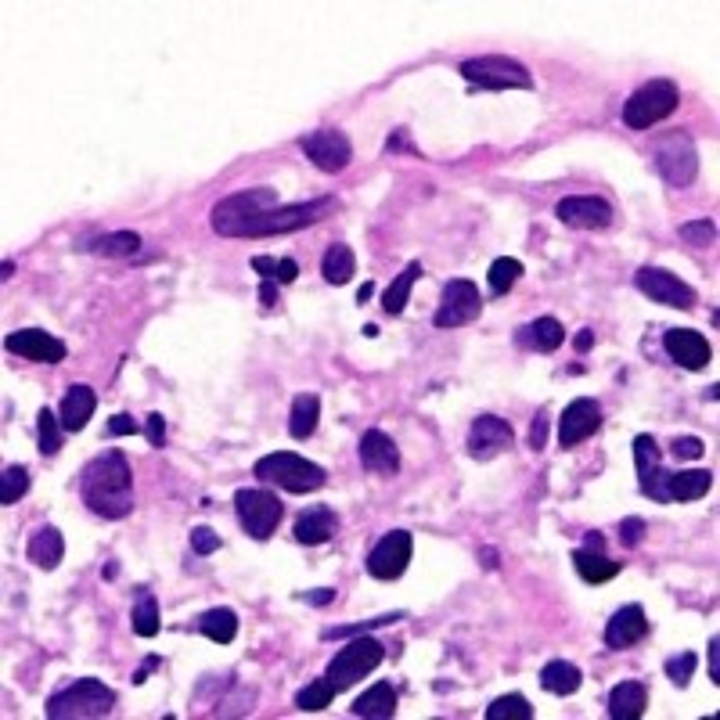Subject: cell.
Listing matches in <instances>:
<instances>
[{
  "label": "cell",
  "instance_id": "1",
  "mask_svg": "<svg viewBox=\"0 0 720 720\" xmlns=\"http://www.w3.org/2000/svg\"><path fill=\"white\" fill-rule=\"evenodd\" d=\"M80 497L101 519H126L134 512V472L123 450H105L83 465Z\"/></svg>",
  "mask_w": 720,
  "mask_h": 720
},
{
  "label": "cell",
  "instance_id": "2",
  "mask_svg": "<svg viewBox=\"0 0 720 720\" xmlns=\"http://www.w3.org/2000/svg\"><path fill=\"white\" fill-rule=\"evenodd\" d=\"M252 476L260 483L281 486L288 494H314L328 483V472H324L317 461L303 458V454H292V450H274V454H263L256 465H252Z\"/></svg>",
  "mask_w": 720,
  "mask_h": 720
},
{
  "label": "cell",
  "instance_id": "3",
  "mask_svg": "<svg viewBox=\"0 0 720 720\" xmlns=\"http://www.w3.org/2000/svg\"><path fill=\"white\" fill-rule=\"evenodd\" d=\"M116 706V692L101 684L98 677H80L65 684L62 692L47 699V717L51 720H87V717H108Z\"/></svg>",
  "mask_w": 720,
  "mask_h": 720
},
{
  "label": "cell",
  "instance_id": "4",
  "mask_svg": "<svg viewBox=\"0 0 720 720\" xmlns=\"http://www.w3.org/2000/svg\"><path fill=\"white\" fill-rule=\"evenodd\" d=\"M681 105V90L670 80H648L645 87H638L623 105V123L630 130H652L656 123L670 119Z\"/></svg>",
  "mask_w": 720,
  "mask_h": 720
},
{
  "label": "cell",
  "instance_id": "5",
  "mask_svg": "<svg viewBox=\"0 0 720 720\" xmlns=\"http://www.w3.org/2000/svg\"><path fill=\"white\" fill-rule=\"evenodd\" d=\"M335 209V198H314V202H296V206H274L260 213L252 224L238 231V238H270V234H292L299 227H310Z\"/></svg>",
  "mask_w": 720,
  "mask_h": 720
},
{
  "label": "cell",
  "instance_id": "6",
  "mask_svg": "<svg viewBox=\"0 0 720 720\" xmlns=\"http://www.w3.org/2000/svg\"><path fill=\"white\" fill-rule=\"evenodd\" d=\"M461 76L479 90H533V76L526 65L504 54H479L461 62Z\"/></svg>",
  "mask_w": 720,
  "mask_h": 720
},
{
  "label": "cell",
  "instance_id": "7",
  "mask_svg": "<svg viewBox=\"0 0 720 720\" xmlns=\"http://www.w3.org/2000/svg\"><path fill=\"white\" fill-rule=\"evenodd\" d=\"M278 206V191L274 188H249L238 191V195H227L224 202H216L209 220H213V231L224 234V238H238L245 224H252L260 213Z\"/></svg>",
  "mask_w": 720,
  "mask_h": 720
},
{
  "label": "cell",
  "instance_id": "8",
  "mask_svg": "<svg viewBox=\"0 0 720 720\" xmlns=\"http://www.w3.org/2000/svg\"><path fill=\"white\" fill-rule=\"evenodd\" d=\"M652 159H656L659 177L670 184V188H688L695 177H699V152H695V141L681 130H670L656 141L652 148Z\"/></svg>",
  "mask_w": 720,
  "mask_h": 720
},
{
  "label": "cell",
  "instance_id": "9",
  "mask_svg": "<svg viewBox=\"0 0 720 720\" xmlns=\"http://www.w3.org/2000/svg\"><path fill=\"white\" fill-rule=\"evenodd\" d=\"M382 659H386V645H378V641L368 638V634H357L350 645L335 652L328 670H324V677L342 692V688L357 684L360 677H368Z\"/></svg>",
  "mask_w": 720,
  "mask_h": 720
},
{
  "label": "cell",
  "instance_id": "10",
  "mask_svg": "<svg viewBox=\"0 0 720 720\" xmlns=\"http://www.w3.org/2000/svg\"><path fill=\"white\" fill-rule=\"evenodd\" d=\"M234 512H238V522H242L252 540H267L278 530L285 508H281L278 494H270L263 486H249V490L234 494Z\"/></svg>",
  "mask_w": 720,
  "mask_h": 720
},
{
  "label": "cell",
  "instance_id": "11",
  "mask_svg": "<svg viewBox=\"0 0 720 720\" xmlns=\"http://www.w3.org/2000/svg\"><path fill=\"white\" fill-rule=\"evenodd\" d=\"M299 148L317 170L324 173H342L353 162V144L350 137L342 134L339 126H321V130H310V134L299 137Z\"/></svg>",
  "mask_w": 720,
  "mask_h": 720
},
{
  "label": "cell",
  "instance_id": "12",
  "mask_svg": "<svg viewBox=\"0 0 720 720\" xmlns=\"http://www.w3.org/2000/svg\"><path fill=\"white\" fill-rule=\"evenodd\" d=\"M479 314H483V296H479V288L465 278H454L443 285L440 310L432 314V324H436V328H461V324L476 321Z\"/></svg>",
  "mask_w": 720,
  "mask_h": 720
},
{
  "label": "cell",
  "instance_id": "13",
  "mask_svg": "<svg viewBox=\"0 0 720 720\" xmlns=\"http://www.w3.org/2000/svg\"><path fill=\"white\" fill-rule=\"evenodd\" d=\"M634 285H638V292H645V296L659 306L692 310V306L699 303L695 288L688 285V281L677 278V274H670V270H663V267H641L638 274H634Z\"/></svg>",
  "mask_w": 720,
  "mask_h": 720
},
{
  "label": "cell",
  "instance_id": "14",
  "mask_svg": "<svg viewBox=\"0 0 720 720\" xmlns=\"http://www.w3.org/2000/svg\"><path fill=\"white\" fill-rule=\"evenodd\" d=\"M414 551V537L407 530H389L386 537L378 540L368 555V573L375 580H396V576L407 573V562H411Z\"/></svg>",
  "mask_w": 720,
  "mask_h": 720
},
{
  "label": "cell",
  "instance_id": "15",
  "mask_svg": "<svg viewBox=\"0 0 720 720\" xmlns=\"http://www.w3.org/2000/svg\"><path fill=\"white\" fill-rule=\"evenodd\" d=\"M512 443H515L512 425L504 422V418H497V414H479L476 422H472V429H468V454L476 461L497 458V454H504Z\"/></svg>",
  "mask_w": 720,
  "mask_h": 720
},
{
  "label": "cell",
  "instance_id": "16",
  "mask_svg": "<svg viewBox=\"0 0 720 720\" xmlns=\"http://www.w3.org/2000/svg\"><path fill=\"white\" fill-rule=\"evenodd\" d=\"M4 346H8V353H15V357L22 360H36V364H62L65 360V342L58 339V335L44 332V328H22V332H11L8 339H4Z\"/></svg>",
  "mask_w": 720,
  "mask_h": 720
},
{
  "label": "cell",
  "instance_id": "17",
  "mask_svg": "<svg viewBox=\"0 0 720 720\" xmlns=\"http://www.w3.org/2000/svg\"><path fill=\"white\" fill-rule=\"evenodd\" d=\"M602 425V404L591 396H576L573 404H566L562 418H558V443L562 447H576L580 440L594 436Z\"/></svg>",
  "mask_w": 720,
  "mask_h": 720
},
{
  "label": "cell",
  "instance_id": "18",
  "mask_svg": "<svg viewBox=\"0 0 720 720\" xmlns=\"http://www.w3.org/2000/svg\"><path fill=\"white\" fill-rule=\"evenodd\" d=\"M634 465H638L641 494L659 504H670V497H666V468L652 436H638V440H634Z\"/></svg>",
  "mask_w": 720,
  "mask_h": 720
},
{
  "label": "cell",
  "instance_id": "19",
  "mask_svg": "<svg viewBox=\"0 0 720 720\" xmlns=\"http://www.w3.org/2000/svg\"><path fill=\"white\" fill-rule=\"evenodd\" d=\"M555 216L569 227H587V231H602L612 224V206L605 198L594 195H569L555 206Z\"/></svg>",
  "mask_w": 720,
  "mask_h": 720
},
{
  "label": "cell",
  "instance_id": "20",
  "mask_svg": "<svg viewBox=\"0 0 720 720\" xmlns=\"http://www.w3.org/2000/svg\"><path fill=\"white\" fill-rule=\"evenodd\" d=\"M663 350L670 353V360H677L688 371H702L713 360V346L695 328H670L663 335Z\"/></svg>",
  "mask_w": 720,
  "mask_h": 720
},
{
  "label": "cell",
  "instance_id": "21",
  "mask_svg": "<svg viewBox=\"0 0 720 720\" xmlns=\"http://www.w3.org/2000/svg\"><path fill=\"white\" fill-rule=\"evenodd\" d=\"M360 465L368 468L371 476H396L400 472V450H396V443L389 440L382 429H368L364 436H360Z\"/></svg>",
  "mask_w": 720,
  "mask_h": 720
},
{
  "label": "cell",
  "instance_id": "22",
  "mask_svg": "<svg viewBox=\"0 0 720 720\" xmlns=\"http://www.w3.org/2000/svg\"><path fill=\"white\" fill-rule=\"evenodd\" d=\"M648 634V616L641 605H623L609 623H605V645L609 648H630L638 645L641 638Z\"/></svg>",
  "mask_w": 720,
  "mask_h": 720
},
{
  "label": "cell",
  "instance_id": "23",
  "mask_svg": "<svg viewBox=\"0 0 720 720\" xmlns=\"http://www.w3.org/2000/svg\"><path fill=\"white\" fill-rule=\"evenodd\" d=\"M335 533H339V515H335L332 508L314 504V508L299 512V519H296V540L299 544L317 548V544H328Z\"/></svg>",
  "mask_w": 720,
  "mask_h": 720
},
{
  "label": "cell",
  "instance_id": "24",
  "mask_svg": "<svg viewBox=\"0 0 720 720\" xmlns=\"http://www.w3.org/2000/svg\"><path fill=\"white\" fill-rule=\"evenodd\" d=\"M94 407H98V393L90 386H69V393L62 396V407H58V418H62L65 432H83L87 422L94 418Z\"/></svg>",
  "mask_w": 720,
  "mask_h": 720
},
{
  "label": "cell",
  "instance_id": "25",
  "mask_svg": "<svg viewBox=\"0 0 720 720\" xmlns=\"http://www.w3.org/2000/svg\"><path fill=\"white\" fill-rule=\"evenodd\" d=\"M26 555H29V562H33L36 569H58L62 566V558H65V540H62V533L54 530V526H40V530L29 537V544H26Z\"/></svg>",
  "mask_w": 720,
  "mask_h": 720
},
{
  "label": "cell",
  "instance_id": "26",
  "mask_svg": "<svg viewBox=\"0 0 720 720\" xmlns=\"http://www.w3.org/2000/svg\"><path fill=\"white\" fill-rule=\"evenodd\" d=\"M713 472L710 468H688V472H666V497L670 501H699L710 494Z\"/></svg>",
  "mask_w": 720,
  "mask_h": 720
},
{
  "label": "cell",
  "instance_id": "27",
  "mask_svg": "<svg viewBox=\"0 0 720 720\" xmlns=\"http://www.w3.org/2000/svg\"><path fill=\"white\" fill-rule=\"evenodd\" d=\"M648 706V688L641 681H620L609 692V717L612 720H638Z\"/></svg>",
  "mask_w": 720,
  "mask_h": 720
},
{
  "label": "cell",
  "instance_id": "28",
  "mask_svg": "<svg viewBox=\"0 0 720 720\" xmlns=\"http://www.w3.org/2000/svg\"><path fill=\"white\" fill-rule=\"evenodd\" d=\"M573 569L580 573V580H584V584H609L612 576L623 569V562H612L605 551L576 548L573 551Z\"/></svg>",
  "mask_w": 720,
  "mask_h": 720
},
{
  "label": "cell",
  "instance_id": "29",
  "mask_svg": "<svg viewBox=\"0 0 720 720\" xmlns=\"http://www.w3.org/2000/svg\"><path fill=\"white\" fill-rule=\"evenodd\" d=\"M396 713V688L386 681L371 684L368 692L360 695L353 702V717H364V720H389Z\"/></svg>",
  "mask_w": 720,
  "mask_h": 720
},
{
  "label": "cell",
  "instance_id": "30",
  "mask_svg": "<svg viewBox=\"0 0 720 720\" xmlns=\"http://www.w3.org/2000/svg\"><path fill=\"white\" fill-rule=\"evenodd\" d=\"M562 342H566V332L555 317H537L533 324L519 328V346H530L537 353H555Z\"/></svg>",
  "mask_w": 720,
  "mask_h": 720
},
{
  "label": "cell",
  "instance_id": "31",
  "mask_svg": "<svg viewBox=\"0 0 720 720\" xmlns=\"http://www.w3.org/2000/svg\"><path fill=\"white\" fill-rule=\"evenodd\" d=\"M580 684H584V674H580V666L569 663V659H551V663L540 670V688L551 695H573L580 692Z\"/></svg>",
  "mask_w": 720,
  "mask_h": 720
},
{
  "label": "cell",
  "instance_id": "32",
  "mask_svg": "<svg viewBox=\"0 0 720 720\" xmlns=\"http://www.w3.org/2000/svg\"><path fill=\"white\" fill-rule=\"evenodd\" d=\"M418 278H422V263L411 260L393 281H389V288L382 292V310H386L389 317L404 314V306L411 303V288H414V281H418Z\"/></svg>",
  "mask_w": 720,
  "mask_h": 720
},
{
  "label": "cell",
  "instance_id": "33",
  "mask_svg": "<svg viewBox=\"0 0 720 720\" xmlns=\"http://www.w3.org/2000/svg\"><path fill=\"white\" fill-rule=\"evenodd\" d=\"M317 422H321V400L314 393H299L292 400V414H288V432L292 440H310L317 432Z\"/></svg>",
  "mask_w": 720,
  "mask_h": 720
},
{
  "label": "cell",
  "instance_id": "34",
  "mask_svg": "<svg viewBox=\"0 0 720 720\" xmlns=\"http://www.w3.org/2000/svg\"><path fill=\"white\" fill-rule=\"evenodd\" d=\"M321 274H324V281H328V285H346V281L357 274V256H353L350 245L335 242L332 249L324 252Z\"/></svg>",
  "mask_w": 720,
  "mask_h": 720
},
{
  "label": "cell",
  "instance_id": "35",
  "mask_svg": "<svg viewBox=\"0 0 720 720\" xmlns=\"http://www.w3.org/2000/svg\"><path fill=\"white\" fill-rule=\"evenodd\" d=\"M198 630L216 645H231L234 634H238V616L231 609H209L198 616Z\"/></svg>",
  "mask_w": 720,
  "mask_h": 720
},
{
  "label": "cell",
  "instance_id": "36",
  "mask_svg": "<svg viewBox=\"0 0 720 720\" xmlns=\"http://www.w3.org/2000/svg\"><path fill=\"white\" fill-rule=\"evenodd\" d=\"M130 620H134V634H137V638H155V634H159L162 620H159V602H155L152 591L137 594L134 616H130Z\"/></svg>",
  "mask_w": 720,
  "mask_h": 720
},
{
  "label": "cell",
  "instance_id": "37",
  "mask_svg": "<svg viewBox=\"0 0 720 720\" xmlns=\"http://www.w3.org/2000/svg\"><path fill=\"white\" fill-rule=\"evenodd\" d=\"M87 249L98 252V256H134V252L141 249V234H137V231L101 234V238H94Z\"/></svg>",
  "mask_w": 720,
  "mask_h": 720
},
{
  "label": "cell",
  "instance_id": "38",
  "mask_svg": "<svg viewBox=\"0 0 720 720\" xmlns=\"http://www.w3.org/2000/svg\"><path fill=\"white\" fill-rule=\"evenodd\" d=\"M335 695H339V688H335L328 677H317V681H310L306 688L296 692V706L306 713H317V710H324V706H332Z\"/></svg>",
  "mask_w": 720,
  "mask_h": 720
},
{
  "label": "cell",
  "instance_id": "39",
  "mask_svg": "<svg viewBox=\"0 0 720 720\" xmlns=\"http://www.w3.org/2000/svg\"><path fill=\"white\" fill-rule=\"evenodd\" d=\"M36 436H40V454H58L62 450V440H65V429H62V418L54 411H40L36 414Z\"/></svg>",
  "mask_w": 720,
  "mask_h": 720
},
{
  "label": "cell",
  "instance_id": "40",
  "mask_svg": "<svg viewBox=\"0 0 720 720\" xmlns=\"http://www.w3.org/2000/svg\"><path fill=\"white\" fill-rule=\"evenodd\" d=\"M486 720H533V706L526 702V695L512 692V695H501L486 706Z\"/></svg>",
  "mask_w": 720,
  "mask_h": 720
},
{
  "label": "cell",
  "instance_id": "41",
  "mask_svg": "<svg viewBox=\"0 0 720 720\" xmlns=\"http://www.w3.org/2000/svg\"><path fill=\"white\" fill-rule=\"evenodd\" d=\"M519 278H522V263L515 260V256H501V260H494V263H490V274H486V281H490V292H494V296L512 292Z\"/></svg>",
  "mask_w": 720,
  "mask_h": 720
},
{
  "label": "cell",
  "instance_id": "42",
  "mask_svg": "<svg viewBox=\"0 0 720 720\" xmlns=\"http://www.w3.org/2000/svg\"><path fill=\"white\" fill-rule=\"evenodd\" d=\"M400 620H407V612H389V616H375V620L350 623V627H328V630H321V638H324V641H332V638H357V634H368V630H375V627H393V623H400Z\"/></svg>",
  "mask_w": 720,
  "mask_h": 720
},
{
  "label": "cell",
  "instance_id": "43",
  "mask_svg": "<svg viewBox=\"0 0 720 720\" xmlns=\"http://www.w3.org/2000/svg\"><path fill=\"white\" fill-rule=\"evenodd\" d=\"M29 490V468L26 465H8L4 476H0V504H15L22 501Z\"/></svg>",
  "mask_w": 720,
  "mask_h": 720
},
{
  "label": "cell",
  "instance_id": "44",
  "mask_svg": "<svg viewBox=\"0 0 720 720\" xmlns=\"http://www.w3.org/2000/svg\"><path fill=\"white\" fill-rule=\"evenodd\" d=\"M695 666H699V656H695V652H677V656L666 659V677H670L677 688H684V684L692 681Z\"/></svg>",
  "mask_w": 720,
  "mask_h": 720
},
{
  "label": "cell",
  "instance_id": "45",
  "mask_svg": "<svg viewBox=\"0 0 720 720\" xmlns=\"http://www.w3.org/2000/svg\"><path fill=\"white\" fill-rule=\"evenodd\" d=\"M681 238L695 249H706L717 238V227H713V220H692V224H681Z\"/></svg>",
  "mask_w": 720,
  "mask_h": 720
},
{
  "label": "cell",
  "instance_id": "46",
  "mask_svg": "<svg viewBox=\"0 0 720 720\" xmlns=\"http://www.w3.org/2000/svg\"><path fill=\"white\" fill-rule=\"evenodd\" d=\"M702 450H706V443H702L699 436H677V440L670 443V454H674L677 461H699Z\"/></svg>",
  "mask_w": 720,
  "mask_h": 720
},
{
  "label": "cell",
  "instance_id": "47",
  "mask_svg": "<svg viewBox=\"0 0 720 720\" xmlns=\"http://www.w3.org/2000/svg\"><path fill=\"white\" fill-rule=\"evenodd\" d=\"M216 548H220L216 530H209V526H195V530H191V551H195V555H213Z\"/></svg>",
  "mask_w": 720,
  "mask_h": 720
},
{
  "label": "cell",
  "instance_id": "48",
  "mask_svg": "<svg viewBox=\"0 0 720 720\" xmlns=\"http://www.w3.org/2000/svg\"><path fill=\"white\" fill-rule=\"evenodd\" d=\"M641 533H645V522H641L638 515H630V519L620 522V540L627 544V548H638V544H641Z\"/></svg>",
  "mask_w": 720,
  "mask_h": 720
},
{
  "label": "cell",
  "instance_id": "49",
  "mask_svg": "<svg viewBox=\"0 0 720 720\" xmlns=\"http://www.w3.org/2000/svg\"><path fill=\"white\" fill-rule=\"evenodd\" d=\"M105 432L108 436H134V432H141V425H137L130 414H112L108 425H105Z\"/></svg>",
  "mask_w": 720,
  "mask_h": 720
},
{
  "label": "cell",
  "instance_id": "50",
  "mask_svg": "<svg viewBox=\"0 0 720 720\" xmlns=\"http://www.w3.org/2000/svg\"><path fill=\"white\" fill-rule=\"evenodd\" d=\"M144 436L152 447H162L166 443V418L162 414H148V422H144Z\"/></svg>",
  "mask_w": 720,
  "mask_h": 720
},
{
  "label": "cell",
  "instance_id": "51",
  "mask_svg": "<svg viewBox=\"0 0 720 720\" xmlns=\"http://www.w3.org/2000/svg\"><path fill=\"white\" fill-rule=\"evenodd\" d=\"M544 440H548V414H537L530 425V450H544Z\"/></svg>",
  "mask_w": 720,
  "mask_h": 720
},
{
  "label": "cell",
  "instance_id": "52",
  "mask_svg": "<svg viewBox=\"0 0 720 720\" xmlns=\"http://www.w3.org/2000/svg\"><path fill=\"white\" fill-rule=\"evenodd\" d=\"M296 274H299V263L292 260V256H285V260H278V274H274V281H278V285H292Z\"/></svg>",
  "mask_w": 720,
  "mask_h": 720
},
{
  "label": "cell",
  "instance_id": "53",
  "mask_svg": "<svg viewBox=\"0 0 720 720\" xmlns=\"http://www.w3.org/2000/svg\"><path fill=\"white\" fill-rule=\"evenodd\" d=\"M299 602H306V605H328V602H335V587H317V591H303V594H299Z\"/></svg>",
  "mask_w": 720,
  "mask_h": 720
},
{
  "label": "cell",
  "instance_id": "54",
  "mask_svg": "<svg viewBox=\"0 0 720 720\" xmlns=\"http://www.w3.org/2000/svg\"><path fill=\"white\" fill-rule=\"evenodd\" d=\"M252 270L263 274V281H274V274H278V260H274V256H252Z\"/></svg>",
  "mask_w": 720,
  "mask_h": 720
},
{
  "label": "cell",
  "instance_id": "55",
  "mask_svg": "<svg viewBox=\"0 0 720 720\" xmlns=\"http://www.w3.org/2000/svg\"><path fill=\"white\" fill-rule=\"evenodd\" d=\"M260 303H263V310H274V306H278V281H263Z\"/></svg>",
  "mask_w": 720,
  "mask_h": 720
},
{
  "label": "cell",
  "instance_id": "56",
  "mask_svg": "<svg viewBox=\"0 0 720 720\" xmlns=\"http://www.w3.org/2000/svg\"><path fill=\"white\" fill-rule=\"evenodd\" d=\"M710 681L720 684V638H710Z\"/></svg>",
  "mask_w": 720,
  "mask_h": 720
},
{
  "label": "cell",
  "instance_id": "57",
  "mask_svg": "<svg viewBox=\"0 0 720 720\" xmlns=\"http://www.w3.org/2000/svg\"><path fill=\"white\" fill-rule=\"evenodd\" d=\"M155 666H159V656H148V659H144V666L134 674V684H144V681H148V674H152Z\"/></svg>",
  "mask_w": 720,
  "mask_h": 720
},
{
  "label": "cell",
  "instance_id": "58",
  "mask_svg": "<svg viewBox=\"0 0 720 720\" xmlns=\"http://www.w3.org/2000/svg\"><path fill=\"white\" fill-rule=\"evenodd\" d=\"M573 346H576V353L591 350V346H594V332H591V328H584V332L576 335V339H573Z\"/></svg>",
  "mask_w": 720,
  "mask_h": 720
},
{
  "label": "cell",
  "instance_id": "59",
  "mask_svg": "<svg viewBox=\"0 0 720 720\" xmlns=\"http://www.w3.org/2000/svg\"><path fill=\"white\" fill-rule=\"evenodd\" d=\"M584 548H591V551H605V537H602V533H587Z\"/></svg>",
  "mask_w": 720,
  "mask_h": 720
},
{
  "label": "cell",
  "instance_id": "60",
  "mask_svg": "<svg viewBox=\"0 0 720 720\" xmlns=\"http://www.w3.org/2000/svg\"><path fill=\"white\" fill-rule=\"evenodd\" d=\"M371 292H375V285H371V281H368V285H360V292H357V303H368V299H371Z\"/></svg>",
  "mask_w": 720,
  "mask_h": 720
},
{
  "label": "cell",
  "instance_id": "61",
  "mask_svg": "<svg viewBox=\"0 0 720 720\" xmlns=\"http://www.w3.org/2000/svg\"><path fill=\"white\" fill-rule=\"evenodd\" d=\"M11 274H15V263L4 260V267H0V281H11Z\"/></svg>",
  "mask_w": 720,
  "mask_h": 720
}]
</instances>
